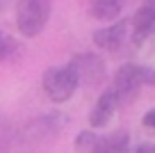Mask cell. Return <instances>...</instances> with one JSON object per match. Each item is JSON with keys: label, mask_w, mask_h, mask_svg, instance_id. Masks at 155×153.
I'll return each mask as SVG.
<instances>
[{"label": "cell", "mask_w": 155, "mask_h": 153, "mask_svg": "<svg viewBox=\"0 0 155 153\" xmlns=\"http://www.w3.org/2000/svg\"><path fill=\"white\" fill-rule=\"evenodd\" d=\"M0 9H2V2H0Z\"/></svg>", "instance_id": "obj_17"}, {"label": "cell", "mask_w": 155, "mask_h": 153, "mask_svg": "<svg viewBox=\"0 0 155 153\" xmlns=\"http://www.w3.org/2000/svg\"><path fill=\"white\" fill-rule=\"evenodd\" d=\"M94 153H130V135L126 130H114L98 137Z\"/></svg>", "instance_id": "obj_9"}, {"label": "cell", "mask_w": 155, "mask_h": 153, "mask_svg": "<svg viewBox=\"0 0 155 153\" xmlns=\"http://www.w3.org/2000/svg\"><path fill=\"white\" fill-rule=\"evenodd\" d=\"M141 87H144V82H141V64L128 62V64L116 69L110 89L116 94L119 105H128V103H132L137 98Z\"/></svg>", "instance_id": "obj_4"}, {"label": "cell", "mask_w": 155, "mask_h": 153, "mask_svg": "<svg viewBox=\"0 0 155 153\" xmlns=\"http://www.w3.org/2000/svg\"><path fill=\"white\" fill-rule=\"evenodd\" d=\"M41 87H44V94L48 96L53 103H66V100H71V96L75 94L80 82H78L75 71H73L68 64H64V66H50L48 71L44 73Z\"/></svg>", "instance_id": "obj_3"}, {"label": "cell", "mask_w": 155, "mask_h": 153, "mask_svg": "<svg viewBox=\"0 0 155 153\" xmlns=\"http://www.w3.org/2000/svg\"><path fill=\"white\" fill-rule=\"evenodd\" d=\"M141 82H144V87H155V66H146V64H141Z\"/></svg>", "instance_id": "obj_13"}, {"label": "cell", "mask_w": 155, "mask_h": 153, "mask_svg": "<svg viewBox=\"0 0 155 153\" xmlns=\"http://www.w3.org/2000/svg\"><path fill=\"white\" fill-rule=\"evenodd\" d=\"M121 9H123V2H119V0H94L87 7L89 16L96 21H116Z\"/></svg>", "instance_id": "obj_10"}, {"label": "cell", "mask_w": 155, "mask_h": 153, "mask_svg": "<svg viewBox=\"0 0 155 153\" xmlns=\"http://www.w3.org/2000/svg\"><path fill=\"white\" fill-rule=\"evenodd\" d=\"M132 153H155V144H141V146H137Z\"/></svg>", "instance_id": "obj_16"}, {"label": "cell", "mask_w": 155, "mask_h": 153, "mask_svg": "<svg viewBox=\"0 0 155 153\" xmlns=\"http://www.w3.org/2000/svg\"><path fill=\"white\" fill-rule=\"evenodd\" d=\"M141 124H144L148 130H153V133H155V107H150V110L141 117Z\"/></svg>", "instance_id": "obj_15"}, {"label": "cell", "mask_w": 155, "mask_h": 153, "mask_svg": "<svg viewBox=\"0 0 155 153\" xmlns=\"http://www.w3.org/2000/svg\"><path fill=\"white\" fill-rule=\"evenodd\" d=\"M59 128H62L59 117H41V119H34L32 124H28V126L18 133L16 146H12V148L23 151V153L46 151V148L55 142Z\"/></svg>", "instance_id": "obj_1"}, {"label": "cell", "mask_w": 155, "mask_h": 153, "mask_svg": "<svg viewBox=\"0 0 155 153\" xmlns=\"http://www.w3.org/2000/svg\"><path fill=\"white\" fill-rule=\"evenodd\" d=\"M68 66L75 71L78 82L87 87H98L105 80V62L96 53H80L68 62Z\"/></svg>", "instance_id": "obj_5"}, {"label": "cell", "mask_w": 155, "mask_h": 153, "mask_svg": "<svg viewBox=\"0 0 155 153\" xmlns=\"http://www.w3.org/2000/svg\"><path fill=\"white\" fill-rule=\"evenodd\" d=\"M12 48H14V41H12V39L7 37V34H2V32H0V59L9 57Z\"/></svg>", "instance_id": "obj_14"}, {"label": "cell", "mask_w": 155, "mask_h": 153, "mask_svg": "<svg viewBox=\"0 0 155 153\" xmlns=\"http://www.w3.org/2000/svg\"><path fill=\"white\" fill-rule=\"evenodd\" d=\"M116 107H119V98H116V94L107 87V89L98 96L96 105L89 112V126H91V128H105V126L110 124V119L114 117Z\"/></svg>", "instance_id": "obj_8"}, {"label": "cell", "mask_w": 155, "mask_h": 153, "mask_svg": "<svg viewBox=\"0 0 155 153\" xmlns=\"http://www.w3.org/2000/svg\"><path fill=\"white\" fill-rule=\"evenodd\" d=\"M128 23H130L132 39H135L137 43H141L144 39H148L150 34L155 32V0L144 2Z\"/></svg>", "instance_id": "obj_7"}, {"label": "cell", "mask_w": 155, "mask_h": 153, "mask_svg": "<svg viewBox=\"0 0 155 153\" xmlns=\"http://www.w3.org/2000/svg\"><path fill=\"white\" fill-rule=\"evenodd\" d=\"M98 137H101V135H98L96 130H82V133H78L75 151L78 153H94L96 151V144H98Z\"/></svg>", "instance_id": "obj_11"}, {"label": "cell", "mask_w": 155, "mask_h": 153, "mask_svg": "<svg viewBox=\"0 0 155 153\" xmlns=\"http://www.w3.org/2000/svg\"><path fill=\"white\" fill-rule=\"evenodd\" d=\"M53 5L46 0H23L16 7V28L23 37L32 39L44 32L46 23L50 19Z\"/></svg>", "instance_id": "obj_2"}, {"label": "cell", "mask_w": 155, "mask_h": 153, "mask_svg": "<svg viewBox=\"0 0 155 153\" xmlns=\"http://www.w3.org/2000/svg\"><path fill=\"white\" fill-rule=\"evenodd\" d=\"M128 32H130V23L128 21H114V23L94 32V43L98 48H103V50L114 53L128 41Z\"/></svg>", "instance_id": "obj_6"}, {"label": "cell", "mask_w": 155, "mask_h": 153, "mask_svg": "<svg viewBox=\"0 0 155 153\" xmlns=\"http://www.w3.org/2000/svg\"><path fill=\"white\" fill-rule=\"evenodd\" d=\"M9 151H12V133L7 124L0 119V153H9Z\"/></svg>", "instance_id": "obj_12"}]
</instances>
